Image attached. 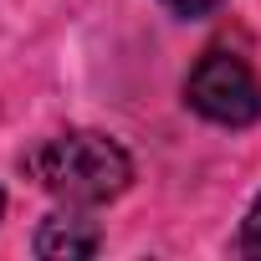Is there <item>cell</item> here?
Returning <instances> with one entry per match:
<instances>
[{"mask_svg": "<svg viewBox=\"0 0 261 261\" xmlns=\"http://www.w3.org/2000/svg\"><path fill=\"white\" fill-rule=\"evenodd\" d=\"M26 174L67 200V205H108L128 190V179H134V159L123 154V144H113L108 134H87V128H77V134H57L46 144H36L26 154Z\"/></svg>", "mask_w": 261, "mask_h": 261, "instance_id": "6da1fadb", "label": "cell"}, {"mask_svg": "<svg viewBox=\"0 0 261 261\" xmlns=\"http://www.w3.org/2000/svg\"><path fill=\"white\" fill-rule=\"evenodd\" d=\"M185 97L200 118L225 128H246L261 118V82L236 51H205L185 82Z\"/></svg>", "mask_w": 261, "mask_h": 261, "instance_id": "7a4b0ae2", "label": "cell"}, {"mask_svg": "<svg viewBox=\"0 0 261 261\" xmlns=\"http://www.w3.org/2000/svg\"><path fill=\"white\" fill-rule=\"evenodd\" d=\"M92 251H97V230L82 215H46L36 230V256H46V261H77Z\"/></svg>", "mask_w": 261, "mask_h": 261, "instance_id": "3957f363", "label": "cell"}, {"mask_svg": "<svg viewBox=\"0 0 261 261\" xmlns=\"http://www.w3.org/2000/svg\"><path fill=\"white\" fill-rule=\"evenodd\" d=\"M241 256H261V195L251 200V210H246V220H241Z\"/></svg>", "mask_w": 261, "mask_h": 261, "instance_id": "277c9868", "label": "cell"}, {"mask_svg": "<svg viewBox=\"0 0 261 261\" xmlns=\"http://www.w3.org/2000/svg\"><path fill=\"white\" fill-rule=\"evenodd\" d=\"M164 6L174 11V16H185V21H195V16H210L220 0H164Z\"/></svg>", "mask_w": 261, "mask_h": 261, "instance_id": "5b68a950", "label": "cell"}, {"mask_svg": "<svg viewBox=\"0 0 261 261\" xmlns=\"http://www.w3.org/2000/svg\"><path fill=\"white\" fill-rule=\"evenodd\" d=\"M0 210H6V195H0Z\"/></svg>", "mask_w": 261, "mask_h": 261, "instance_id": "8992f818", "label": "cell"}]
</instances>
